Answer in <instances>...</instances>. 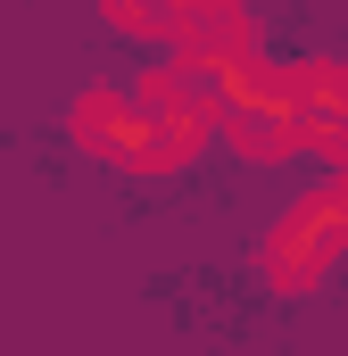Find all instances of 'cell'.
<instances>
[{"label":"cell","mask_w":348,"mask_h":356,"mask_svg":"<svg viewBox=\"0 0 348 356\" xmlns=\"http://www.w3.org/2000/svg\"><path fill=\"white\" fill-rule=\"evenodd\" d=\"M348 249V175L332 191H315V199H299L290 216H282V232H274V249H265V266H274V290H315L324 266Z\"/></svg>","instance_id":"cell-1"},{"label":"cell","mask_w":348,"mask_h":356,"mask_svg":"<svg viewBox=\"0 0 348 356\" xmlns=\"http://www.w3.org/2000/svg\"><path fill=\"white\" fill-rule=\"evenodd\" d=\"M75 141H84L91 158H116L133 175H158V141H150V124H141V108L125 91H91L84 108H75Z\"/></svg>","instance_id":"cell-2"},{"label":"cell","mask_w":348,"mask_h":356,"mask_svg":"<svg viewBox=\"0 0 348 356\" xmlns=\"http://www.w3.org/2000/svg\"><path fill=\"white\" fill-rule=\"evenodd\" d=\"M174 50H182L191 67H241V58H249V17H241V0H191L182 25H174Z\"/></svg>","instance_id":"cell-3"},{"label":"cell","mask_w":348,"mask_h":356,"mask_svg":"<svg viewBox=\"0 0 348 356\" xmlns=\"http://www.w3.org/2000/svg\"><path fill=\"white\" fill-rule=\"evenodd\" d=\"M290 83H299V108L348 124V67H340V58H307V67H290Z\"/></svg>","instance_id":"cell-4"},{"label":"cell","mask_w":348,"mask_h":356,"mask_svg":"<svg viewBox=\"0 0 348 356\" xmlns=\"http://www.w3.org/2000/svg\"><path fill=\"white\" fill-rule=\"evenodd\" d=\"M125 33H141V42H174V25H182V8L191 0H100Z\"/></svg>","instance_id":"cell-5"}]
</instances>
